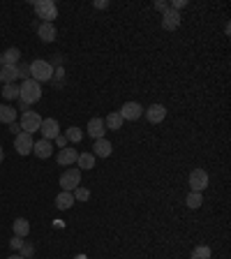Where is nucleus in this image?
Returning a JSON list of instances; mask_svg holds the SVG:
<instances>
[{
	"label": "nucleus",
	"mask_w": 231,
	"mask_h": 259,
	"mask_svg": "<svg viewBox=\"0 0 231 259\" xmlns=\"http://www.w3.org/2000/svg\"><path fill=\"white\" fill-rule=\"evenodd\" d=\"M79 183H81V171L79 169H67L60 176V188L65 192H72L74 188H79Z\"/></svg>",
	"instance_id": "39448f33"
},
{
	"label": "nucleus",
	"mask_w": 231,
	"mask_h": 259,
	"mask_svg": "<svg viewBox=\"0 0 231 259\" xmlns=\"http://www.w3.org/2000/svg\"><path fill=\"white\" fill-rule=\"evenodd\" d=\"M9 132H12V134H14V137H16V134H19V132H21V125H19V123H9Z\"/></svg>",
	"instance_id": "473e14b6"
},
{
	"label": "nucleus",
	"mask_w": 231,
	"mask_h": 259,
	"mask_svg": "<svg viewBox=\"0 0 231 259\" xmlns=\"http://www.w3.org/2000/svg\"><path fill=\"white\" fill-rule=\"evenodd\" d=\"M164 116H167V109L162 107V104H150V107L146 109V118L150 123H162Z\"/></svg>",
	"instance_id": "dca6fc26"
},
{
	"label": "nucleus",
	"mask_w": 231,
	"mask_h": 259,
	"mask_svg": "<svg viewBox=\"0 0 231 259\" xmlns=\"http://www.w3.org/2000/svg\"><path fill=\"white\" fill-rule=\"evenodd\" d=\"M77 158H79L77 148H60V153L56 155V162L60 167H72V164H77Z\"/></svg>",
	"instance_id": "9b49d317"
},
{
	"label": "nucleus",
	"mask_w": 231,
	"mask_h": 259,
	"mask_svg": "<svg viewBox=\"0 0 231 259\" xmlns=\"http://www.w3.org/2000/svg\"><path fill=\"white\" fill-rule=\"evenodd\" d=\"M183 7H187V0H173L171 2V9H176V12H180Z\"/></svg>",
	"instance_id": "7c9ffc66"
},
{
	"label": "nucleus",
	"mask_w": 231,
	"mask_h": 259,
	"mask_svg": "<svg viewBox=\"0 0 231 259\" xmlns=\"http://www.w3.org/2000/svg\"><path fill=\"white\" fill-rule=\"evenodd\" d=\"M21 132H28V134H35L39 132V125H42V116L35 114V111H23L21 116Z\"/></svg>",
	"instance_id": "20e7f679"
},
{
	"label": "nucleus",
	"mask_w": 231,
	"mask_h": 259,
	"mask_svg": "<svg viewBox=\"0 0 231 259\" xmlns=\"http://www.w3.org/2000/svg\"><path fill=\"white\" fill-rule=\"evenodd\" d=\"M72 194H74V201H88V197H90V190H86V188H81V185H79V188H74V192H72Z\"/></svg>",
	"instance_id": "cd10ccee"
},
{
	"label": "nucleus",
	"mask_w": 231,
	"mask_h": 259,
	"mask_svg": "<svg viewBox=\"0 0 231 259\" xmlns=\"http://www.w3.org/2000/svg\"><path fill=\"white\" fill-rule=\"evenodd\" d=\"M111 151H114L111 141H107V139H95V146H92V155H95V158H109Z\"/></svg>",
	"instance_id": "4468645a"
},
{
	"label": "nucleus",
	"mask_w": 231,
	"mask_h": 259,
	"mask_svg": "<svg viewBox=\"0 0 231 259\" xmlns=\"http://www.w3.org/2000/svg\"><path fill=\"white\" fill-rule=\"evenodd\" d=\"M190 259H210V248H208V245H197L192 250V257Z\"/></svg>",
	"instance_id": "393cba45"
},
{
	"label": "nucleus",
	"mask_w": 231,
	"mask_h": 259,
	"mask_svg": "<svg viewBox=\"0 0 231 259\" xmlns=\"http://www.w3.org/2000/svg\"><path fill=\"white\" fill-rule=\"evenodd\" d=\"M2 97H5V99L19 97V86H16V84H5V86H2Z\"/></svg>",
	"instance_id": "a878e982"
},
{
	"label": "nucleus",
	"mask_w": 231,
	"mask_h": 259,
	"mask_svg": "<svg viewBox=\"0 0 231 259\" xmlns=\"http://www.w3.org/2000/svg\"><path fill=\"white\" fill-rule=\"evenodd\" d=\"M81 139H84V132H81V128L72 125V128L67 130V141H72V144H79Z\"/></svg>",
	"instance_id": "bb28decb"
},
{
	"label": "nucleus",
	"mask_w": 231,
	"mask_h": 259,
	"mask_svg": "<svg viewBox=\"0 0 231 259\" xmlns=\"http://www.w3.org/2000/svg\"><path fill=\"white\" fill-rule=\"evenodd\" d=\"M185 204L190 206V208H199V206L203 204V197H201V192H192V190H190V194L185 197Z\"/></svg>",
	"instance_id": "b1692460"
},
{
	"label": "nucleus",
	"mask_w": 231,
	"mask_h": 259,
	"mask_svg": "<svg viewBox=\"0 0 231 259\" xmlns=\"http://www.w3.org/2000/svg\"><path fill=\"white\" fill-rule=\"evenodd\" d=\"M21 245H23V238H19V236H14L9 241V248H12V250H21Z\"/></svg>",
	"instance_id": "c756f323"
},
{
	"label": "nucleus",
	"mask_w": 231,
	"mask_h": 259,
	"mask_svg": "<svg viewBox=\"0 0 231 259\" xmlns=\"http://www.w3.org/2000/svg\"><path fill=\"white\" fill-rule=\"evenodd\" d=\"M51 151H54V146H51V141L49 139H42V141H35V146H32V153L37 155V158H51Z\"/></svg>",
	"instance_id": "2eb2a0df"
},
{
	"label": "nucleus",
	"mask_w": 231,
	"mask_h": 259,
	"mask_svg": "<svg viewBox=\"0 0 231 259\" xmlns=\"http://www.w3.org/2000/svg\"><path fill=\"white\" fill-rule=\"evenodd\" d=\"M28 69H30L32 79L37 81V84H42V81H51V76H54V65L46 61H32L30 65H28Z\"/></svg>",
	"instance_id": "f03ea898"
},
{
	"label": "nucleus",
	"mask_w": 231,
	"mask_h": 259,
	"mask_svg": "<svg viewBox=\"0 0 231 259\" xmlns=\"http://www.w3.org/2000/svg\"><path fill=\"white\" fill-rule=\"evenodd\" d=\"M39 132L44 134V139H56L60 134V123L56 121V118H42V125H39Z\"/></svg>",
	"instance_id": "0eeeda50"
},
{
	"label": "nucleus",
	"mask_w": 231,
	"mask_h": 259,
	"mask_svg": "<svg viewBox=\"0 0 231 259\" xmlns=\"http://www.w3.org/2000/svg\"><path fill=\"white\" fill-rule=\"evenodd\" d=\"M19 76H21V69L16 67V65H5V67H0V81H2V84H14Z\"/></svg>",
	"instance_id": "ddd939ff"
},
{
	"label": "nucleus",
	"mask_w": 231,
	"mask_h": 259,
	"mask_svg": "<svg viewBox=\"0 0 231 259\" xmlns=\"http://www.w3.org/2000/svg\"><path fill=\"white\" fill-rule=\"evenodd\" d=\"M77 164L84 169V171H90V169L95 167V155H92V153H79Z\"/></svg>",
	"instance_id": "412c9836"
},
{
	"label": "nucleus",
	"mask_w": 231,
	"mask_h": 259,
	"mask_svg": "<svg viewBox=\"0 0 231 259\" xmlns=\"http://www.w3.org/2000/svg\"><path fill=\"white\" fill-rule=\"evenodd\" d=\"M178 26H180V12L169 7L162 14V28H164V31H176Z\"/></svg>",
	"instance_id": "9d476101"
},
{
	"label": "nucleus",
	"mask_w": 231,
	"mask_h": 259,
	"mask_svg": "<svg viewBox=\"0 0 231 259\" xmlns=\"http://www.w3.org/2000/svg\"><path fill=\"white\" fill-rule=\"evenodd\" d=\"M16 121V111L12 107H7V104H0V123H14Z\"/></svg>",
	"instance_id": "5701e85b"
},
{
	"label": "nucleus",
	"mask_w": 231,
	"mask_h": 259,
	"mask_svg": "<svg viewBox=\"0 0 231 259\" xmlns=\"http://www.w3.org/2000/svg\"><path fill=\"white\" fill-rule=\"evenodd\" d=\"M7 259H23L21 255H12V257H7Z\"/></svg>",
	"instance_id": "e433bc0d"
},
{
	"label": "nucleus",
	"mask_w": 231,
	"mask_h": 259,
	"mask_svg": "<svg viewBox=\"0 0 231 259\" xmlns=\"http://www.w3.org/2000/svg\"><path fill=\"white\" fill-rule=\"evenodd\" d=\"M56 206L60 208V211H67V208H72L74 206V194L72 192H65L62 190L58 197H56Z\"/></svg>",
	"instance_id": "aec40b11"
},
{
	"label": "nucleus",
	"mask_w": 231,
	"mask_h": 259,
	"mask_svg": "<svg viewBox=\"0 0 231 259\" xmlns=\"http://www.w3.org/2000/svg\"><path fill=\"white\" fill-rule=\"evenodd\" d=\"M32 146H35V141H32V134H28V132H19L14 137V148L19 155H28V153H32Z\"/></svg>",
	"instance_id": "423d86ee"
},
{
	"label": "nucleus",
	"mask_w": 231,
	"mask_h": 259,
	"mask_svg": "<svg viewBox=\"0 0 231 259\" xmlns=\"http://www.w3.org/2000/svg\"><path fill=\"white\" fill-rule=\"evenodd\" d=\"M190 188H192V192H201L208 188V174L203 169H194L190 174Z\"/></svg>",
	"instance_id": "1a4fd4ad"
},
{
	"label": "nucleus",
	"mask_w": 231,
	"mask_h": 259,
	"mask_svg": "<svg viewBox=\"0 0 231 259\" xmlns=\"http://www.w3.org/2000/svg\"><path fill=\"white\" fill-rule=\"evenodd\" d=\"M5 160V153H2V146H0V162Z\"/></svg>",
	"instance_id": "c9c22d12"
},
{
	"label": "nucleus",
	"mask_w": 231,
	"mask_h": 259,
	"mask_svg": "<svg viewBox=\"0 0 231 259\" xmlns=\"http://www.w3.org/2000/svg\"><path fill=\"white\" fill-rule=\"evenodd\" d=\"M12 229H14V234L19 238L28 236V231H30V222L26 220V218H16L14 222H12Z\"/></svg>",
	"instance_id": "a211bd4d"
},
{
	"label": "nucleus",
	"mask_w": 231,
	"mask_h": 259,
	"mask_svg": "<svg viewBox=\"0 0 231 259\" xmlns=\"http://www.w3.org/2000/svg\"><path fill=\"white\" fill-rule=\"evenodd\" d=\"M32 252H35V245H32V243H23V245H21V257H23V259L30 257Z\"/></svg>",
	"instance_id": "c85d7f7f"
},
{
	"label": "nucleus",
	"mask_w": 231,
	"mask_h": 259,
	"mask_svg": "<svg viewBox=\"0 0 231 259\" xmlns=\"http://www.w3.org/2000/svg\"><path fill=\"white\" fill-rule=\"evenodd\" d=\"M104 128H107V130H120V128H123V116L118 114V111L109 114L107 121H104Z\"/></svg>",
	"instance_id": "4be33fe9"
},
{
	"label": "nucleus",
	"mask_w": 231,
	"mask_h": 259,
	"mask_svg": "<svg viewBox=\"0 0 231 259\" xmlns=\"http://www.w3.org/2000/svg\"><path fill=\"white\" fill-rule=\"evenodd\" d=\"M32 7H35L39 19H44V23H54V19L58 16V7H56L54 0H35Z\"/></svg>",
	"instance_id": "7ed1b4c3"
},
{
	"label": "nucleus",
	"mask_w": 231,
	"mask_h": 259,
	"mask_svg": "<svg viewBox=\"0 0 231 259\" xmlns=\"http://www.w3.org/2000/svg\"><path fill=\"white\" fill-rule=\"evenodd\" d=\"M95 7H97V9H104V7H109V2H104V0H97V2H95Z\"/></svg>",
	"instance_id": "f704fd0d"
},
{
	"label": "nucleus",
	"mask_w": 231,
	"mask_h": 259,
	"mask_svg": "<svg viewBox=\"0 0 231 259\" xmlns=\"http://www.w3.org/2000/svg\"><path fill=\"white\" fill-rule=\"evenodd\" d=\"M118 114L123 116V121H139L141 114H144V107H141L139 102H125L123 109H120Z\"/></svg>",
	"instance_id": "6e6552de"
},
{
	"label": "nucleus",
	"mask_w": 231,
	"mask_h": 259,
	"mask_svg": "<svg viewBox=\"0 0 231 259\" xmlns=\"http://www.w3.org/2000/svg\"><path fill=\"white\" fill-rule=\"evenodd\" d=\"M19 56H21V51L16 49V46H12V49H7L5 54L0 56V65L5 67V65H16L19 63Z\"/></svg>",
	"instance_id": "6ab92c4d"
},
{
	"label": "nucleus",
	"mask_w": 231,
	"mask_h": 259,
	"mask_svg": "<svg viewBox=\"0 0 231 259\" xmlns=\"http://www.w3.org/2000/svg\"><path fill=\"white\" fill-rule=\"evenodd\" d=\"M155 9H160L162 14H164V12H167V9H169V5H167V2H164V0H157V2H155Z\"/></svg>",
	"instance_id": "2f4dec72"
},
{
	"label": "nucleus",
	"mask_w": 231,
	"mask_h": 259,
	"mask_svg": "<svg viewBox=\"0 0 231 259\" xmlns=\"http://www.w3.org/2000/svg\"><path fill=\"white\" fill-rule=\"evenodd\" d=\"M56 144L62 146V148H67V137H60V134H58V137H56Z\"/></svg>",
	"instance_id": "72a5a7b5"
},
{
	"label": "nucleus",
	"mask_w": 231,
	"mask_h": 259,
	"mask_svg": "<svg viewBox=\"0 0 231 259\" xmlns=\"http://www.w3.org/2000/svg\"><path fill=\"white\" fill-rule=\"evenodd\" d=\"M37 35L42 42H54L56 39V26L54 23H42L37 28Z\"/></svg>",
	"instance_id": "f3484780"
},
{
	"label": "nucleus",
	"mask_w": 231,
	"mask_h": 259,
	"mask_svg": "<svg viewBox=\"0 0 231 259\" xmlns=\"http://www.w3.org/2000/svg\"><path fill=\"white\" fill-rule=\"evenodd\" d=\"M19 99L26 104H35L42 99V86L35 81V79H26L21 86H19Z\"/></svg>",
	"instance_id": "f257e3e1"
},
{
	"label": "nucleus",
	"mask_w": 231,
	"mask_h": 259,
	"mask_svg": "<svg viewBox=\"0 0 231 259\" xmlns=\"http://www.w3.org/2000/svg\"><path fill=\"white\" fill-rule=\"evenodd\" d=\"M104 132H107V128H104V118H90V121H88V137L104 139Z\"/></svg>",
	"instance_id": "f8f14e48"
}]
</instances>
